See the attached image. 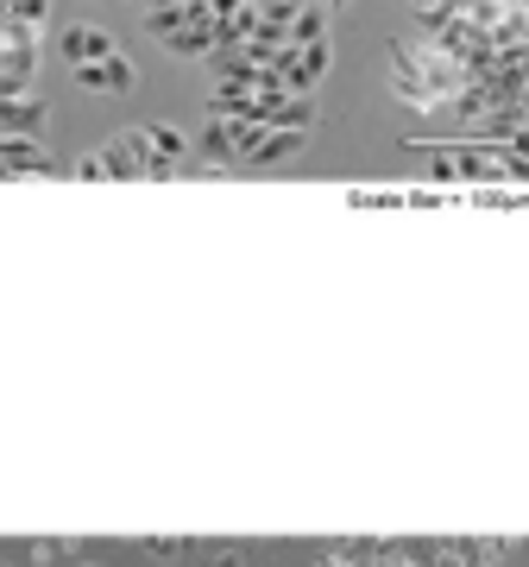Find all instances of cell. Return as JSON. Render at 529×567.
Listing matches in <instances>:
<instances>
[{"mask_svg":"<svg viewBox=\"0 0 529 567\" xmlns=\"http://www.w3.org/2000/svg\"><path fill=\"white\" fill-rule=\"evenodd\" d=\"M76 76H82V89H107V95H121V89H133V82H139V70L114 51V58H102V63H82Z\"/></svg>","mask_w":529,"mask_h":567,"instance_id":"6da1fadb","label":"cell"},{"mask_svg":"<svg viewBox=\"0 0 529 567\" xmlns=\"http://www.w3.org/2000/svg\"><path fill=\"white\" fill-rule=\"evenodd\" d=\"M63 58L76 63H102V58H114V39H107L102 25H70V32H63Z\"/></svg>","mask_w":529,"mask_h":567,"instance_id":"7a4b0ae2","label":"cell"},{"mask_svg":"<svg viewBox=\"0 0 529 567\" xmlns=\"http://www.w3.org/2000/svg\"><path fill=\"white\" fill-rule=\"evenodd\" d=\"M0 164H13V171H25V164H32V171H44V152L39 145H25V140H7V133H0Z\"/></svg>","mask_w":529,"mask_h":567,"instance_id":"3957f363","label":"cell"}]
</instances>
